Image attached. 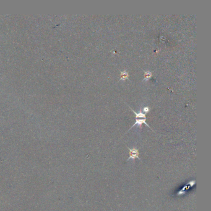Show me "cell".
<instances>
[{
  "label": "cell",
  "instance_id": "3",
  "mask_svg": "<svg viewBox=\"0 0 211 211\" xmlns=\"http://www.w3.org/2000/svg\"><path fill=\"white\" fill-rule=\"evenodd\" d=\"M121 73V78L120 80L122 81H125L126 79H129V77H130V74H129L128 72L126 70H123V71H120Z\"/></svg>",
  "mask_w": 211,
  "mask_h": 211
},
{
  "label": "cell",
  "instance_id": "1",
  "mask_svg": "<svg viewBox=\"0 0 211 211\" xmlns=\"http://www.w3.org/2000/svg\"><path fill=\"white\" fill-rule=\"evenodd\" d=\"M127 148H128L129 150H130V157H129V158L127 159V161H128L130 159H133V160H134L136 159H139V160H141L139 157V152L138 149H136V148L135 147H133V149H130V148L129 147Z\"/></svg>",
  "mask_w": 211,
  "mask_h": 211
},
{
  "label": "cell",
  "instance_id": "2",
  "mask_svg": "<svg viewBox=\"0 0 211 211\" xmlns=\"http://www.w3.org/2000/svg\"><path fill=\"white\" fill-rule=\"evenodd\" d=\"M146 119H144V118H142V119H138V118H136V122H135V123L133 124V126H132V127H131V129L132 128V127H133L134 126L136 125H138V126L139 127H141L142 126V124H146L147 126H148L149 127V128H150V126H149V125H148V124L146 123Z\"/></svg>",
  "mask_w": 211,
  "mask_h": 211
},
{
  "label": "cell",
  "instance_id": "6",
  "mask_svg": "<svg viewBox=\"0 0 211 211\" xmlns=\"http://www.w3.org/2000/svg\"><path fill=\"white\" fill-rule=\"evenodd\" d=\"M150 111V108L149 107H144V108H142V111L144 112V113H149V111Z\"/></svg>",
  "mask_w": 211,
  "mask_h": 211
},
{
  "label": "cell",
  "instance_id": "5",
  "mask_svg": "<svg viewBox=\"0 0 211 211\" xmlns=\"http://www.w3.org/2000/svg\"><path fill=\"white\" fill-rule=\"evenodd\" d=\"M152 77V73L149 71H144V79L146 81H149Z\"/></svg>",
  "mask_w": 211,
  "mask_h": 211
},
{
  "label": "cell",
  "instance_id": "4",
  "mask_svg": "<svg viewBox=\"0 0 211 211\" xmlns=\"http://www.w3.org/2000/svg\"><path fill=\"white\" fill-rule=\"evenodd\" d=\"M132 111H133L134 113L135 114V115H136V118H144V119H147L146 118V115L145 113H144L143 112H142V110H140L138 113H136V111H134L133 109H131Z\"/></svg>",
  "mask_w": 211,
  "mask_h": 211
}]
</instances>
